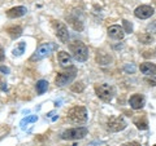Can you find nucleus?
I'll return each mask as SVG.
<instances>
[{"label": "nucleus", "mask_w": 156, "mask_h": 146, "mask_svg": "<svg viewBox=\"0 0 156 146\" xmlns=\"http://www.w3.org/2000/svg\"><path fill=\"white\" fill-rule=\"evenodd\" d=\"M69 49L72 52L73 58L77 60L78 62H85L89 58V48L81 40H74L73 43H70Z\"/></svg>", "instance_id": "nucleus-1"}, {"label": "nucleus", "mask_w": 156, "mask_h": 146, "mask_svg": "<svg viewBox=\"0 0 156 146\" xmlns=\"http://www.w3.org/2000/svg\"><path fill=\"white\" fill-rule=\"evenodd\" d=\"M87 110L85 106H74L68 111V119L74 124H85L87 121Z\"/></svg>", "instance_id": "nucleus-2"}, {"label": "nucleus", "mask_w": 156, "mask_h": 146, "mask_svg": "<svg viewBox=\"0 0 156 146\" xmlns=\"http://www.w3.org/2000/svg\"><path fill=\"white\" fill-rule=\"evenodd\" d=\"M95 93L101 101L111 102L112 98H113L115 95H116V91H115L113 85L103 83V84H96L95 85Z\"/></svg>", "instance_id": "nucleus-3"}, {"label": "nucleus", "mask_w": 156, "mask_h": 146, "mask_svg": "<svg viewBox=\"0 0 156 146\" xmlns=\"http://www.w3.org/2000/svg\"><path fill=\"white\" fill-rule=\"evenodd\" d=\"M77 75V70L76 67H68L65 71H61V72H57V75L55 78V83L56 85L58 87H64L66 84H70V83L74 80V78Z\"/></svg>", "instance_id": "nucleus-4"}, {"label": "nucleus", "mask_w": 156, "mask_h": 146, "mask_svg": "<svg viewBox=\"0 0 156 146\" xmlns=\"http://www.w3.org/2000/svg\"><path fill=\"white\" fill-rule=\"evenodd\" d=\"M87 133H89V129L86 127H77L64 131L60 137L62 140H82L83 137H86Z\"/></svg>", "instance_id": "nucleus-5"}, {"label": "nucleus", "mask_w": 156, "mask_h": 146, "mask_svg": "<svg viewBox=\"0 0 156 146\" xmlns=\"http://www.w3.org/2000/svg\"><path fill=\"white\" fill-rule=\"evenodd\" d=\"M56 48H57L56 44H53V43H46V44H42L41 47H38V49L34 52V55L30 57V61L43 60V58H46L47 56H50Z\"/></svg>", "instance_id": "nucleus-6"}, {"label": "nucleus", "mask_w": 156, "mask_h": 146, "mask_svg": "<svg viewBox=\"0 0 156 146\" xmlns=\"http://www.w3.org/2000/svg\"><path fill=\"white\" fill-rule=\"evenodd\" d=\"M126 127H128V124L122 116H111L107 121V129L109 132H120V131H124Z\"/></svg>", "instance_id": "nucleus-7"}, {"label": "nucleus", "mask_w": 156, "mask_h": 146, "mask_svg": "<svg viewBox=\"0 0 156 146\" xmlns=\"http://www.w3.org/2000/svg\"><path fill=\"white\" fill-rule=\"evenodd\" d=\"M52 26L55 28V34L56 36L60 39L61 43H66L68 39H69V32H68V27L64 22L61 21H52Z\"/></svg>", "instance_id": "nucleus-8"}, {"label": "nucleus", "mask_w": 156, "mask_h": 146, "mask_svg": "<svg viewBox=\"0 0 156 146\" xmlns=\"http://www.w3.org/2000/svg\"><path fill=\"white\" fill-rule=\"evenodd\" d=\"M154 13H155V11L151 5H140L138 8H135L134 16L139 19H147L150 17H152Z\"/></svg>", "instance_id": "nucleus-9"}, {"label": "nucleus", "mask_w": 156, "mask_h": 146, "mask_svg": "<svg viewBox=\"0 0 156 146\" xmlns=\"http://www.w3.org/2000/svg\"><path fill=\"white\" fill-rule=\"evenodd\" d=\"M144 96L143 95H139V93H135L130 97L129 100V104H130V108L134 109V110H139L144 106Z\"/></svg>", "instance_id": "nucleus-10"}, {"label": "nucleus", "mask_w": 156, "mask_h": 146, "mask_svg": "<svg viewBox=\"0 0 156 146\" xmlns=\"http://www.w3.org/2000/svg\"><path fill=\"white\" fill-rule=\"evenodd\" d=\"M108 35H109V38L115 39V40H122L124 36H125V31L121 26L113 25V26L108 27Z\"/></svg>", "instance_id": "nucleus-11"}, {"label": "nucleus", "mask_w": 156, "mask_h": 146, "mask_svg": "<svg viewBox=\"0 0 156 146\" xmlns=\"http://www.w3.org/2000/svg\"><path fill=\"white\" fill-rule=\"evenodd\" d=\"M57 61L60 64V66L64 67V69H68V67L72 66V57L65 51H60L57 53Z\"/></svg>", "instance_id": "nucleus-12"}, {"label": "nucleus", "mask_w": 156, "mask_h": 146, "mask_svg": "<svg viewBox=\"0 0 156 146\" xmlns=\"http://www.w3.org/2000/svg\"><path fill=\"white\" fill-rule=\"evenodd\" d=\"M139 70L142 74L147 75V76H152L156 75V65L152 62H144V64H140Z\"/></svg>", "instance_id": "nucleus-13"}, {"label": "nucleus", "mask_w": 156, "mask_h": 146, "mask_svg": "<svg viewBox=\"0 0 156 146\" xmlns=\"http://www.w3.org/2000/svg\"><path fill=\"white\" fill-rule=\"evenodd\" d=\"M26 12H27V9L25 7H14V8H11L9 11H7V17L8 18H18V17L25 16Z\"/></svg>", "instance_id": "nucleus-14"}, {"label": "nucleus", "mask_w": 156, "mask_h": 146, "mask_svg": "<svg viewBox=\"0 0 156 146\" xmlns=\"http://www.w3.org/2000/svg\"><path fill=\"white\" fill-rule=\"evenodd\" d=\"M96 61H98V64H100V65H109L111 62H112V58L109 55H107V53L104 52H99L98 53V56H96Z\"/></svg>", "instance_id": "nucleus-15"}, {"label": "nucleus", "mask_w": 156, "mask_h": 146, "mask_svg": "<svg viewBox=\"0 0 156 146\" xmlns=\"http://www.w3.org/2000/svg\"><path fill=\"white\" fill-rule=\"evenodd\" d=\"M7 32L12 39H17L22 35V28L20 26H11L7 28Z\"/></svg>", "instance_id": "nucleus-16"}, {"label": "nucleus", "mask_w": 156, "mask_h": 146, "mask_svg": "<svg viewBox=\"0 0 156 146\" xmlns=\"http://www.w3.org/2000/svg\"><path fill=\"white\" fill-rule=\"evenodd\" d=\"M35 89H37V93L38 95H43L48 89V81L44 80V79L38 80L37 84H35Z\"/></svg>", "instance_id": "nucleus-17"}, {"label": "nucleus", "mask_w": 156, "mask_h": 146, "mask_svg": "<svg viewBox=\"0 0 156 146\" xmlns=\"http://www.w3.org/2000/svg\"><path fill=\"white\" fill-rule=\"evenodd\" d=\"M138 40L142 43V44H152L155 38L151 35L150 32H143V34H140V35H138Z\"/></svg>", "instance_id": "nucleus-18"}, {"label": "nucleus", "mask_w": 156, "mask_h": 146, "mask_svg": "<svg viewBox=\"0 0 156 146\" xmlns=\"http://www.w3.org/2000/svg\"><path fill=\"white\" fill-rule=\"evenodd\" d=\"M68 21H69V23L73 26V28H74V30H78V31H82V30H83V23H82L81 19L74 18L73 16H70L69 18H68Z\"/></svg>", "instance_id": "nucleus-19"}, {"label": "nucleus", "mask_w": 156, "mask_h": 146, "mask_svg": "<svg viewBox=\"0 0 156 146\" xmlns=\"http://www.w3.org/2000/svg\"><path fill=\"white\" fill-rule=\"evenodd\" d=\"M25 49H26V43L25 41H20L18 44L14 47V49H13V56L14 57H18V56H21L23 52H25Z\"/></svg>", "instance_id": "nucleus-20"}, {"label": "nucleus", "mask_w": 156, "mask_h": 146, "mask_svg": "<svg viewBox=\"0 0 156 146\" xmlns=\"http://www.w3.org/2000/svg\"><path fill=\"white\" fill-rule=\"evenodd\" d=\"M37 120H38V116L37 115H29V116L23 118L21 121H20V125H21V128H25L27 124L34 123V121H37Z\"/></svg>", "instance_id": "nucleus-21"}, {"label": "nucleus", "mask_w": 156, "mask_h": 146, "mask_svg": "<svg viewBox=\"0 0 156 146\" xmlns=\"http://www.w3.org/2000/svg\"><path fill=\"white\" fill-rule=\"evenodd\" d=\"M70 89L73 92H76V93H81V92L85 91V84L82 81H78V83H74V84H72Z\"/></svg>", "instance_id": "nucleus-22"}, {"label": "nucleus", "mask_w": 156, "mask_h": 146, "mask_svg": "<svg viewBox=\"0 0 156 146\" xmlns=\"http://www.w3.org/2000/svg\"><path fill=\"white\" fill-rule=\"evenodd\" d=\"M134 123L136 125V128L140 129V131H146V129H148V123H147V120L146 119H142V120H134Z\"/></svg>", "instance_id": "nucleus-23"}, {"label": "nucleus", "mask_w": 156, "mask_h": 146, "mask_svg": "<svg viewBox=\"0 0 156 146\" xmlns=\"http://www.w3.org/2000/svg\"><path fill=\"white\" fill-rule=\"evenodd\" d=\"M122 25H124V31L125 32H128V34H130V32H133V25H131V22H129V21H126V19H122Z\"/></svg>", "instance_id": "nucleus-24"}, {"label": "nucleus", "mask_w": 156, "mask_h": 146, "mask_svg": "<svg viewBox=\"0 0 156 146\" xmlns=\"http://www.w3.org/2000/svg\"><path fill=\"white\" fill-rule=\"evenodd\" d=\"M146 83H148V85L155 87V85H156V75H152V76L146 78Z\"/></svg>", "instance_id": "nucleus-25"}, {"label": "nucleus", "mask_w": 156, "mask_h": 146, "mask_svg": "<svg viewBox=\"0 0 156 146\" xmlns=\"http://www.w3.org/2000/svg\"><path fill=\"white\" fill-rule=\"evenodd\" d=\"M121 146H140V144L135 142V141H131V142H126V144H122Z\"/></svg>", "instance_id": "nucleus-26"}, {"label": "nucleus", "mask_w": 156, "mask_h": 146, "mask_svg": "<svg viewBox=\"0 0 156 146\" xmlns=\"http://www.w3.org/2000/svg\"><path fill=\"white\" fill-rule=\"evenodd\" d=\"M0 71H2L3 74H9V71L11 70H9L7 66H0Z\"/></svg>", "instance_id": "nucleus-27"}, {"label": "nucleus", "mask_w": 156, "mask_h": 146, "mask_svg": "<svg viewBox=\"0 0 156 146\" xmlns=\"http://www.w3.org/2000/svg\"><path fill=\"white\" fill-rule=\"evenodd\" d=\"M4 58H5V55H4L3 48L0 47V62H3V61H4Z\"/></svg>", "instance_id": "nucleus-28"}, {"label": "nucleus", "mask_w": 156, "mask_h": 146, "mask_svg": "<svg viewBox=\"0 0 156 146\" xmlns=\"http://www.w3.org/2000/svg\"><path fill=\"white\" fill-rule=\"evenodd\" d=\"M148 28H151L152 31H155V32H156V21L152 23V25H150V26H148Z\"/></svg>", "instance_id": "nucleus-29"}, {"label": "nucleus", "mask_w": 156, "mask_h": 146, "mask_svg": "<svg viewBox=\"0 0 156 146\" xmlns=\"http://www.w3.org/2000/svg\"><path fill=\"white\" fill-rule=\"evenodd\" d=\"M72 146H78V145H77V144H74V145H72Z\"/></svg>", "instance_id": "nucleus-30"}, {"label": "nucleus", "mask_w": 156, "mask_h": 146, "mask_svg": "<svg viewBox=\"0 0 156 146\" xmlns=\"http://www.w3.org/2000/svg\"><path fill=\"white\" fill-rule=\"evenodd\" d=\"M155 53H156V48H155ZM155 56H156V55H155Z\"/></svg>", "instance_id": "nucleus-31"}, {"label": "nucleus", "mask_w": 156, "mask_h": 146, "mask_svg": "<svg viewBox=\"0 0 156 146\" xmlns=\"http://www.w3.org/2000/svg\"><path fill=\"white\" fill-rule=\"evenodd\" d=\"M155 4H156V0H155Z\"/></svg>", "instance_id": "nucleus-32"}, {"label": "nucleus", "mask_w": 156, "mask_h": 146, "mask_svg": "<svg viewBox=\"0 0 156 146\" xmlns=\"http://www.w3.org/2000/svg\"><path fill=\"white\" fill-rule=\"evenodd\" d=\"M154 146H156V145H154Z\"/></svg>", "instance_id": "nucleus-33"}]
</instances>
